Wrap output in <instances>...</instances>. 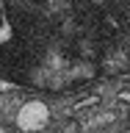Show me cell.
<instances>
[{"instance_id":"6da1fadb","label":"cell","mask_w":130,"mask_h":133,"mask_svg":"<svg viewBox=\"0 0 130 133\" xmlns=\"http://www.w3.org/2000/svg\"><path fill=\"white\" fill-rule=\"evenodd\" d=\"M47 125H50V108L42 100H28L17 114V128L22 133H39Z\"/></svg>"}]
</instances>
